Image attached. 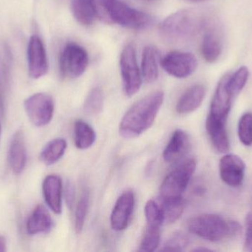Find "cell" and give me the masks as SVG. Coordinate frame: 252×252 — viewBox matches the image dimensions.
Instances as JSON below:
<instances>
[{
	"label": "cell",
	"mask_w": 252,
	"mask_h": 252,
	"mask_svg": "<svg viewBox=\"0 0 252 252\" xmlns=\"http://www.w3.org/2000/svg\"><path fill=\"white\" fill-rule=\"evenodd\" d=\"M245 251L252 252V213L246 218V236L244 242Z\"/></svg>",
	"instance_id": "cell-33"
},
{
	"label": "cell",
	"mask_w": 252,
	"mask_h": 252,
	"mask_svg": "<svg viewBox=\"0 0 252 252\" xmlns=\"http://www.w3.org/2000/svg\"><path fill=\"white\" fill-rule=\"evenodd\" d=\"M120 68L124 93L127 97H131L139 91L142 82V73L133 44H127L121 52Z\"/></svg>",
	"instance_id": "cell-7"
},
{
	"label": "cell",
	"mask_w": 252,
	"mask_h": 252,
	"mask_svg": "<svg viewBox=\"0 0 252 252\" xmlns=\"http://www.w3.org/2000/svg\"><path fill=\"white\" fill-rule=\"evenodd\" d=\"M188 146L189 138L186 133L183 130H176L163 151L164 161L172 164L179 161L188 150Z\"/></svg>",
	"instance_id": "cell-20"
},
{
	"label": "cell",
	"mask_w": 252,
	"mask_h": 252,
	"mask_svg": "<svg viewBox=\"0 0 252 252\" xmlns=\"http://www.w3.org/2000/svg\"><path fill=\"white\" fill-rule=\"evenodd\" d=\"M24 108L30 121L34 126L44 127L50 124L53 118L54 101L47 93H35L25 101Z\"/></svg>",
	"instance_id": "cell-8"
},
{
	"label": "cell",
	"mask_w": 252,
	"mask_h": 252,
	"mask_svg": "<svg viewBox=\"0 0 252 252\" xmlns=\"http://www.w3.org/2000/svg\"><path fill=\"white\" fill-rule=\"evenodd\" d=\"M161 68L171 76L186 78L192 75L198 68V60L189 52L172 51L161 61Z\"/></svg>",
	"instance_id": "cell-9"
},
{
	"label": "cell",
	"mask_w": 252,
	"mask_h": 252,
	"mask_svg": "<svg viewBox=\"0 0 252 252\" xmlns=\"http://www.w3.org/2000/svg\"><path fill=\"white\" fill-rule=\"evenodd\" d=\"M103 95L101 89L94 87L84 102V111L90 115H97L103 110Z\"/></svg>",
	"instance_id": "cell-28"
},
{
	"label": "cell",
	"mask_w": 252,
	"mask_h": 252,
	"mask_svg": "<svg viewBox=\"0 0 252 252\" xmlns=\"http://www.w3.org/2000/svg\"><path fill=\"white\" fill-rule=\"evenodd\" d=\"M44 201L49 208L59 215L62 212V180L59 176L50 175L42 183Z\"/></svg>",
	"instance_id": "cell-17"
},
{
	"label": "cell",
	"mask_w": 252,
	"mask_h": 252,
	"mask_svg": "<svg viewBox=\"0 0 252 252\" xmlns=\"http://www.w3.org/2000/svg\"><path fill=\"white\" fill-rule=\"evenodd\" d=\"M219 170L220 179L228 186L238 187L242 184L246 164L241 157L235 154H226L220 159Z\"/></svg>",
	"instance_id": "cell-11"
},
{
	"label": "cell",
	"mask_w": 252,
	"mask_h": 252,
	"mask_svg": "<svg viewBox=\"0 0 252 252\" xmlns=\"http://www.w3.org/2000/svg\"><path fill=\"white\" fill-rule=\"evenodd\" d=\"M0 135H1V124H0Z\"/></svg>",
	"instance_id": "cell-38"
},
{
	"label": "cell",
	"mask_w": 252,
	"mask_h": 252,
	"mask_svg": "<svg viewBox=\"0 0 252 252\" xmlns=\"http://www.w3.org/2000/svg\"><path fill=\"white\" fill-rule=\"evenodd\" d=\"M53 225V220L48 210L43 205H38L28 217L26 230L29 235L47 233Z\"/></svg>",
	"instance_id": "cell-19"
},
{
	"label": "cell",
	"mask_w": 252,
	"mask_h": 252,
	"mask_svg": "<svg viewBox=\"0 0 252 252\" xmlns=\"http://www.w3.org/2000/svg\"><path fill=\"white\" fill-rule=\"evenodd\" d=\"M238 137L243 144H252V113L247 112L241 116L238 123Z\"/></svg>",
	"instance_id": "cell-31"
},
{
	"label": "cell",
	"mask_w": 252,
	"mask_h": 252,
	"mask_svg": "<svg viewBox=\"0 0 252 252\" xmlns=\"http://www.w3.org/2000/svg\"><path fill=\"white\" fill-rule=\"evenodd\" d=\"M66 144L65 139H55L44 146L40 154V158L45 165L51 166L57 163L64 155Z\"/></svg>",
	"instance_id": "cell-24"
},
{
	"label": "cell",
	"mask_w": 252,
	"mask_h": 252,
	"mask_svg": "<svg viewBox=\"0 0 252 252\" xmlns=\"http://www.w3.org/2000/svg\"><path fill=\"white\" fill-rule=\"evenodd\" d=\"M109 19L131 30H145L152 26L154 18L145 12L130 7L121 0H100Z\"/></svg>",
	"instance_id": "cell-4"
},
{
	"label": "cell",
	"mask_w": 252,
	"mask_h": 252,
	"mask_svg": "<svg viewBox=\"0 0 252 252\" xmlns=\"http://www.w3.org/2000/svg\"><path fill=\"white\" fill-rule=\"evenodd\" d=\"M205 95L206 89L202 84H195L189 87L178 100L176 112L181 115L194 112L201 106Z\"/></svg>",
	"instance_id": "cell-18"
},
{
	"label": "cell",
	"mask_w": 252,
	"mask_h": 252,
	"mask_svg": "<svg viewBox=\"0 0 252 252\" xmlns=\"http://www.w3.org/2000/svg\"><path fill=\"white\" fill-rule=\"evenodd\" d=\"M6 241L4 237L0 236V252L6 251Z\"/></svg>",
	"instance_id": "cell-35"
},
{
	"label": "cell",
	"mask_w": 252,
	"mask_h": 252,
	"mask_svg": "<svg viewBox=\"0 0 252 252\" xmlns=\"http://www.w3.org/2000/svg\"><path fill=\"white\" fill-rule=\"evenodd\" d=\"M65 198H66V203L69 208L72 207L74 202V198H75V193H74L73 186L70 183H67L65 189Z\"/></svg>",
	"instance_id": "cell-34"
},
{
	"label": "cell",
	"mask_w": 252,
	"mask_h": 252,
	"mask_svg": "<svg viewBox=\"0 0 252 252\" xmlns=\"http://www.w3.org/2000/svg\"><path fill=\"white\" fill-rule=\"evenodd\" d=\"M143 1H149V2H151V1H155L156 0H143Z\"/></svg>",
	"instance_id": "cell-37"
},
{
	"label": "cell",
	"mask_w": 252,
	"mask_h": 252,
	"mask_svg": "<svg viewBox=\"0 0 252 252\" xmlns=\"http://www.w3.org/2000/svg\"><path fill=\"white\" fill-rule=\"evenodd\" d=\"M196 167L194 158H189L170 172L160 186V198L175 199L182 198Z\"/></svg>",
	"instance_id": "cell-5"
},
{
	"label": "cell",
	"mask_w": 252,
	"mask_h": 252,
	"mask_svg": "<svg viewBox=\"0 0 252 252\" xmlns=\"http://www.w3.org/2000/svg\"><path fill=\"white\" fill-rule=\"evenodd\" d=\"M73 138L75 146L84 150L94 144L96 133L90 124L83 120L78 119L74 124Z\"/></svg>",
	"instance_id": "cell-23"
},
{
	"label": "cell",
	"mask_w": 252,
	"mask_h": 252,
	"mask_svg": "<svg viewBox=\"0 0 252 252\" xmlns=\"http://www.w3.org/2000/svg\"><path fill=\"white\" fill-rule=\"evenodd\" d=\"M201 54L208 63L219 60L223 50V42L219 28L212 24L204 32L201 42Z\"/></svg>",
	"instance_id": "cell-16"
},
{
	"label": "cell",
	"mask_w": 252,
	"mask_h": 252,
	"mask_svg": "<svg viewBox=\"0 0 252 252\" xmlns=\"http://www.w3.org/2000/svg\"><path fill=\"white\" fill-rule=\"evenodd\" d=\"M160 227L157 226L148 225L143 237L141 241L139 251L152 252L155 251L160 244Z\"/></svg>",
	"instance_id": "cell-27"
},
{
	"label": "cell",
	"mask_w": 252,
	"mask_h": 252,
	"mask_svg": "<svg viewBox=\"0 0 252 252\" xmlns=\"http://www.w3.org/2000/svg\"><path fill=\"white\" fill-rule=\"evenodd\" d=\"M89 206H90V193L85 190L83 192L78 205L75 210V230L80 233L84 229L86 217L88 213Z\"/></svg>",
	"instance_id": "cell-29"
},
{
	"label": "cell",
	"mask_w": 252,
	"mask_h": 252,
	"mask_svg": "<svg viewBox=\"0 0 252 252\" xmlns=\"http://www.w3.org/2000/svg\"><path fill=\"white\" fill-rule=\"evenodd\" d=\"M187 227L196 236L216 243L232 238L241 231L239 223L216 214H202L191 217L188 220Z\"/></svg>",
	"instance_id": "cell-3"
},
{
	"label": "cell",
	"mask_w": 252,
	"mask_h": 252,
	"mask_svg": "<svg viewBox=\"0 0 252 252\" xmlns=\"http://www.w3.org/2000/svg\"><path fill=\"white\" fill-rule=\"evenodd\" d=\"M9 165L15 174H20L24 170L28 160L25 136L22 130H18L13 135L9 146L7 154Z\"/></svg>",
	"instance_id": "cell-14"
},
{
	"label": "cell",
	"mask_w": 252,
	"mask_h": 252,
	"mask_svg": "<svg viewBox=\"0 0 252 252\" xmlns=\"http://www.w3.org/2000/svg\"><path fill=\"white\" fill-rule=\"evenodd\" d=\"M141 73L145 82H155L158 77V51L154 46L148 45L142 52Z\"/></svg>",
	"instance_id": "cell-22"
},
{
	"label": "cell",
	"mask_w": 252,
	"mask_h": 252,
	"mask_svg": "<svg viewBox=\"0 0 252 252\" xmlns=\"http://www.w3.org/2000/svg\"><path fill=\"white\" fill-rule=\"evenodd\" d=\"M250 76V71L246 66H242L237 70L233 74H229L226 87L233 97L239 94L247 84Z\"/></svg>",
	"instance_id": "cell-26"
},
{
	"label": "cell",
	"mask_w": 252,
	"mask_h": 252,
	"mask_svg": "<svg viewBox=\"0 0 252 252\" xmlns=\"http://www.w3.org/2000/svg\"><path fill=\"white\" fill-rule=\"evenodd\" d=\"M134 204V195L131 190L123 192L117 200L111 215L112 229L118 232L125 230L130 223Z\"/></svg>",
	"instance_id": "cell-12"
},
{
	"label": "cell",
	"mask_w": 252,
	"mask_h": 252,
	"mask_svg": "<svg viewBox=\"0 0 252 252\" xmlns=\"http://www.w3.org/2000/svg\"><path fill=\"white\" fill-rule=\"evenodd\" d=\"M28 71L34 79L44 76L48 72V60L44 43L38 35L30 38L28 47Z\"/></svg>",
	"instance_id": "cell-10"
},
{
	"label": "cell",
	"mask_w": 252,
	"mask_h": 252,
	"mask_svg": "<svg viewBox=\"0 0 252 252\" xmlns=\"http://www.w3.org/2000/svg\"><path fill=\"white\" fill-rule=\"evenodd\" d=\"M206 130L216 151L226 153L229 149V140L226 127V120L219 119L209 114L206 121Z\"/></svg>",
	"instance_id": "cell-15"
},
{
	"label": "cell",
	"mask_w": 252,
	"mask_h": 252,
	"mask_svg": "<svg viewBox=\"0 0 252 252\" xmlns=\"http://www.w3.org/2000/svg\"><path fill=\"white\" fill-rule=\"evenodd\" d=\"M228 75L229 74L223 75L219 81L212 99L210 111V115L226 121L229 115L234 98L226 87Z\"/></svg>",
	"instance_id": "cell-13"
},
{
	"label": "cell",
	"mask_w": 252,
	"mask_h": 252,
	"mask_svg": "<svg viewBox=\"0 0 252 252\" xmlns=\"http://www.w3.org/2000/svg\"><path fill=\"white\" fill-rule=\"evenodd\" d=\"M145 216L148 225L157 226L161 227L164 223L162 210L159 203L156 202L154 200H150L145 204Z\"/></svg>",
	"instance_id": "cell-30"
},
{
	"label": "cell",
	"mask_w": 252,
	"mask_h": 252,
	"mask_svg": "<svg viewBox=\"0 0 252 252\" xmlns=\"http://www.w3.org/2000/svg\"><path fill=\"white\" fill-rule=\"evenodd\" d=\"M159 204L162 210L164 223H173L180 218L185 210V201L183 198L175 199H161Z\"/></svg>",
	"instance_id": "cell-25"
},
{
	"label": "cell",
	"mask_w": 252,
	"mask_h": 252,
	"mask_svg": "<svg viewBox=\"0 0 252 252\" xmlns=\"http://www.w3.org/2000/svg\"><path fill=\"white\" fill-rule=\"evenodd\" d=\"M75 20L84 26H90L97 17L96 0H70Z\"/></svg>",
	"instance_id": "cell-21"
},
{
	"label": "cell",
	"mask_w": 252,
	"mask_h": 252,
	"mask_svg": "<svg viewBox=\"0 0 252 252\" xmlns=\"http://www.w3.org/2000/svg\"><path fill=\"white\" fill-rule=\"evenodd\" d=\"M189 244V238L182 232L175 233L164 244L161 251L182 252Z\"/></svg>",
	"instance_id": "cell-32"
},
{
	"label": "cell",
	"mask_w": 252,
	"mask_h": 252,
	"mask_svg": "<svg viewBox=\"0 0 252 252\" xmlns=\"http://www.w3.org/2000/svg\"><path fill=\"white\" fill-rule=\"evenodd\" d=\"M211 20L204 12L196 9H182L169 15L159 26L161 34L173 41L187 40L204 32Z\"/></svg>",
	"instance_id": "cell-2"
},
{
	"label": "cell",
	"mask_w": 252,
	"mask_h": 252,
	"mask_svg": "<svg viewBox=\"0 0 252 252\" xmlns=\"http://www.w3.org/2000/svg\"><path fill=\"white\" fill-rule=\"evenodd\" d=\"M189 1H192V2H198V1H206V0H188Z\"/></svg>",
	"instance_id": "cell-36"
},
{
	"label": "cell",
	"mask_w": 252,
	"mask_h": 252,
	"mask_svg": "<svg viewBox=\"0 0 252 252\" xmlns=\"http://www.w3.org/2000/svg\"><path fill=\"white\" fill-rule=\"evenodd\" d=\"M90 58L87 50L75 42H69L63 47L59 57V68L62 76L76 78L87 71Z\"/></svg>",
	"instance_id": "cell-6"
},
{
	"label": "cell",
	"mask_w": 252,
	"mask_h": 252,
	"mask_svg": "<svg viewBox=\"0 0 252 252\" xmlns=\"http://www.w3.org/2000/svg\"><path fill=\"white\" fill-rule=\"evenodd\" d=\"M164 101V93L156 91L136 102L124 115L120 124V134L134 139L151 128Z\"/></svg>",
	"instance_id": "cell-1"
}]
</instances>
